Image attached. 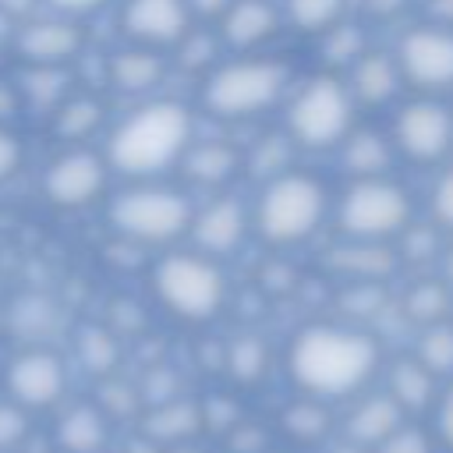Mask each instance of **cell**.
<instances>
[{"mask_svg":"<svg viewBox=\"0 0 453 453\" xmlns=\"http://www.w3.org/2000/svg\"><path fill=\"white\" fill-rule=\"evenodd\" d=\"M287 365L304 393L347 396L372 379L379 365V343L350 326H308L294 336Z\"/></svg>","mask_w":453,"mask_h":453,"instance_id":"6da1fadb","label":"cell"},{"mask_svg":"<svg viewBox=\"0 0 453 453\" xmlns=\"http://www.w3.org/2000/svg\"><path fill=\"white\" fill-rule=\"evenodd\" d=\"M195 131V117L188 106L173 103V99H152L138 110H131L110 134L106 142V166L134 177V180H149L170 166H177L180 152L188 149Z\"/></svg>","mask_w":453,"mask_h":453,"instance_id":"7a4b0ae2","label":"cell"},{"mask_svg":"<svg viewBox=\"0 0 453 453\" xmlns=\"http://www.w3.org/2000/svg\"><path fill=\"white\" fill-rule=\"evenodd\" d=\"M329 212V191L315 173L304 170H283L269 180H262V191L251 209V230L273 244L290 248L308 241Z\"/></svg>","mask_w":453,"mask_h":453,"instance_id":"3957f363","label":"cell"},{"mask_svg":"<svg viewBox=\"0 0 453 453\" xmlns=\"http://www.w3.org/2000/svg\"><path fill=\"white\" fill-rule=\"evenodd\" d=\"M290 85V67L276 57H241L216 64L202 81V110L219 120H248L273 110Z\"/></svg>","mask_w":453,"mask_h":453,"instance_id":"277c9868","label":"cell"},{"mask_svg":"<svg viewBox=\"0 0 453 453\" xmlns=\"http://www.w3.org/2000/svg\"><path fill=\"white\" fill-rule=\"evenodd\" d=\"M354 99L333 74H315L294 88L283 110V134L311 152L336 149L354 127Z\"/></svg>","mask_w":453,"mask_h":453,"instance_id":"5b68a950","label":"cell"},{"mask_svg":"<svg viewBox=\"0 0 453 453\" xmlns=\"http://www.w3.org/2000/svg\"><path fill=\"white\" fill-rule=\"evenodd\" d=\"M152 290L166 311L184 322H209L226 301V276L216 258L198 251L163 255L152 269Z\"/></svg>","mask_w":453,"mask_h":453,"instance_id":"8992f818","label":"cell"},{"mask_svg":"<svg viewBox=\"0 0 453 453\" xmlns=\"http://www.w3.org/2000/svg\"><path fill=\"white\" fill-rule=\"evenodd\" d=\"M414 219V198L393 177L350 180L336 202V230L347 241H396V234Z\"/></svg>","mask_w":453,"mask_h":453,"instance_id":"52a82bcc","label":"cell"},{"mask_svg":"<svg viewBox=\"0 0 453 453\" xmlns=\"http://www.w3.org/2000/svg\"><path fill=\"white\" fill-rule=\"evenodd\" d=\"M191 212L195 205L184 191L142 180L113 195L110 226L131 244H170L188 234Z\"/></svg>","mask_w":453,"mask_h":453,"instance_id":"ba28073f","label":"cell"},{"mask_svg":"<svg viewBox=\"0 0 453 453\" xmlns=\"http://www.w3.org/2000/svg\"><path fill=\"white\" fill-rule=\"evenodd\" d=\"M389 142L411 163H421V166L442 163L453 149V110L432 96L411 99L396 110Z\"/></svg>","mask_w":453,"mask_h":453,"instance_id":"9c48e42d","label":"cell"},{"mask_svg":"<svg viewBox=\"0 0 453 453\" xmlns=\"http://www.w3.org/2000/svg\"><path fill=\"white\" fill-rule=\"evenodd\" d=\"M4 393H7V400L25 407L28 414L57 407L67 393L64 357L57 350L42 347V343H32V347L18 350L4 368Z\"/></svg>","mask_w":453,"mask_h":453,"instance_id":"30bf717a","label":"cell"},{"mask_svg":"<svg viewBox=\"0 0 453 453\" xmlns=\"http://www.w3.org/2000/svg\"><path fill=\"white\" fill-rule=\"evenodd\" d=\"M400 78L421 92L453 88V32L449 25H414L400 35L393 53Z\"/></svg>","mask_w":453,"mask_h":453,"instance_id":"8fae6325","label":"cell"},{"mask_svg":"<svg viewBox=\"0 0 453 453\" xmlns=\"http://www.w3.org/2000/svg\"><path fill=\"white\" fill-rule=\"evenodd\" d=\"M110 166L92 149H67L42 170V195L57 209H85L106 191Z\"/></svg>","mask_w":453,"mask_h":453,"instance_id":"7c38bea8","label":"cell"},{"mask_svg":"<svg viewBox=\"0 0 453 453\" xmlns=\"http://www.w3.org/2000/svg\"><path fill=\"white\" fill-rule=\"evenodd\" d=\"M248 230H251V212L234 195H219L205 202L202 209L191 212V223H188V237L195 241V251L209 258H223L237 251Z\"/></svg>","mask_w":453,"mask_h":453,"instance_id":"4fadbf2b","label":"cell"},{"mask_svg":"<svg viewBox=\"0 0 453 453\" xmlns=\"http://www.w3.org/2000/svg\"><path fill=\"white\" fill-rule=\"evenodd\" d=\"M120 28L138 46H177L191 28V11L184 0H127L120 11Z\"/></svg>","mask_w":453,"mask_h":453,"instance_id":"5bb4252c","label":"cell"},{"mask_svg":"<svg viewBox=\"0 0 453 453\" xmlns=\"http://www.w3.org/2000/svg\"><path fill=\"white\" fill-rule=\"evenodd\" d=\"M14 46L28 67H64L74 60L85 46V28L74 18H35L25 28H18Z\"/></svg>","mask_w":453,"mask_h":453,"instance_id":"9a60e30c","label":"cell"},{"mask_svg":"<svg viewBox=\"0 0 453 453\" xmlns=\"http://www.w3.org/2000/svg\"><path fill=\"white\" fill-rule=\"evenodd\" d=\"M280 7L273 0H234L223 14H219V42L234 53H248L265 46L276 32H280Z\"/></svg>","mask_w":453,"mask_h":453,"instance_id":"2e32d148","label":"cell"},{"mask_svg":"<svg viewBox=\"0 0 453 453\" xmlns=\"http://www.w3.org/2000/svg\"><path fill=\"white\" fill-rule=\"evenodd\" d=\"M180 173L198 184V188H223L244 170V152L223 138H205V142H188V149L177 159Z\"/></svg>","mask_w":453,"mask_h":453,"instance_id":"e0dca14e","label":"cell"},{"mask_svg":"<svg viewBox=\"0 0 453 453\" xmlns=\"http://www.w3.org/2000/svg\"><path fill=\"white\" fill-rule=\"evenodd\" d=\"M403 78L393 60V53L382 50H365L350 67H347V92L354 106H386L396 99Z\"/></svg>","mask_w":453,"mask_h":453,"instance_id":"ac0fdd59","label":"cell"},{"mask_svg":"<svg viewBox=\"0 0 453 453\" xmlns=\"http://www.w3.org/2000/svg\"><path fill=\"white\" fill-rule=\"evenodd\" d=\"M326 265L350 283H382L396 273L400 258H396V248H389L382 241H347L343 237V244L326 255Z\"/></svg>","mask_w":453,"mask_h":453,"instance_id":"d6986e66","label":"cell"},{"mask_svg":"<svg viewBox=\"0 0 453 453\" xmlns=\"http://www.w3.org/2000/svg\"><path fill=\"white\" fill-rule=\"evenodd\" d=\"M340 149V163L350 173V180L361 177H389V166L396 159V149L389 142V134L375 131V127H350L347 138L336 145Z\"/></svg>","mask_w":453,"mask_h":453,"instance_id":"ffe728a7","label":"cell"},{"mask_svg":"<svg viewBox=\"0 0 453 453\" xmlns=\"http://www.w3.org/2000/svg\"><path fill=\"white\" fill-rule=\"evenodd\" d=\"M110 439V418L96 403H74L57 418L53 442L60 453H103Z\"/></svg>","mask_w":453,"mask_h":453,"instance_id":"44dd1931","label":"cell"},{"mask_svg":"<svg viewBox=\"0 0 453 453\" xmlns=\"http://www.w3.org/2000/svg\"><path fill=\"white\" fill-rule=\"evenodd\" d=\"M110 81L120 88V92H131V96H142V92H152L163 78H166V57L152 46H124L110 57Z\"/></svg>","mask_w":453,"mask_h":453,"instance_id":"7402d4cb","label":"cell"},{"mask_svg":"<svg viewBox=\"0 0 453 453\" xmlns=\"http://www.w3.org/2000/svg\"><path fill=\"white\" fill-rule=\"evenodd\" d=\"M202 428V407L180 396H170L163 403H156L145 418H142V435L152 439L156 446L166 442H188L195 432Z\"/></svg>","mask_w":453,"mask_h":453,"instance_id":"603a6c76","label":"cell"},{"mask_svg":"<svg viewBox=\"0 0 453 453\" xmlns=\"http://www.w3.org/2000/svg\"><path fill=\"white\" fill-rule=\"evenodd\" d=\"M400 407L396 400L386 396H368L354 407V414L347 418V439L357 446H379L386 435H393L400 428Z\"/></svg>","mask_w":453,"mask_h":453,"instance_id":"cb8c5ba5","label":"cell"},{"mask_svg":"<svg viewBox=\"0 0 453 453\" xmlns=\"http://www.w3.org/2000/svg\"><path fill=\"white\" fill-rule=\"evenodd\" d=\"M389 396L400 411H421L435 396V375L418 357H403L389 368Z\"/></svg>","mask_w":453,"mask_h":453,"instance_id":"d4e9b609","label":"cell"},{"mask_svg":"<svg viewBox=\"0 0 453 453\" xmlns=\"http://www.w3.org/2000/svg\"><path fill=\"white\" fill-rule=\"evenodd\" d=\"M103 124V103L92 99V96H71V99H60L57 103V113H53V131L71 145V142H85L99 131Z\"/></svg>","mask_w":453,"mask_h":453,"instance_id":"484cf974","label":"cell"},{"mask_svg":"<svg viewBox=\"0 0 453 453\" xmlns=\"http://www.w3.org/2000/svg\"><path fill=\"white\" fill-rule=\"evenodd\" d=\"M449 311H453V290L442 280H418L403 294V315L411 322H418L421 329L435 326V322H446Z\"/></svg>","mask_w":453,"mask_h":453,"instance_id":"4316f807","label":"cell"},{"mask_svg":"<svg viewBox=\"0 0 453 453\" xmlns=\"http://www.w3.org/2000/svg\"><path fill=\"white\" fill-rule=\"evenodd\" d=\"M74 350H78V361L92 375H110L120 361V343H117L113 329H106V326H81L74 336Z\"/></svg>","mask_w":453,"mask_h":453,"instance_id":"83f0119b","label":"cell"},{"mask_svg":"<svg viewBox=\"0 0 453 453\" xmlns=\"http://www.w3.org/2000/svg\"><path fill=\"white\" fill-rule=\"evenodd\" d=\"M347 0H283V18L290 28L304 32V35H322L326 28H333L336 21H343Z\"/></svg>","mask_w":453,"mask_h":453,"instance_id":"f1b7e54d","label":"cell"},{"mask_svg":"<svg viewBox=\"0 0 453 453\" xmlns=\"http://www.w3.org/2000/svg\"><path fill=\"white\" fill-rule=\"evenodd\" d=\"M223 368L237 379V382H244V386H251V382H258L265 372H269V347H265V340L262 336H237L226 350H223Z\"/></svg>","mask_w":453,"mask_h":453,"instance_id":"f546056e","label":"cell"},{"mask_svg":"<svg viewBox=\"0 0 453 453\" xmlns=\"http://www.w3.org/2000/svg\"><path fill=\"white\" fill-rule=\"evenodd\" d=\"M57 326V304L42 294H21L11 304V329H18V336L42 343V336Z\"/></svg>","mask_w":453,"mask_h":453,"instance_id":"4dcf8cb0","label":"cell"},{"mask_svg":"<svg viewBox=\"0 0 453 453\" xmlns=\"http://www.w3.org/2000/svg\"><path fill=\"white\" fill-rule=\"evenodd\" d=\"M290 149H294V142H290L283 131H280V134H265V138L255 142L251 152H244V170H248L251 177L269 180V177L290 170Z\"/></svg>","mask_w":453,"mask_h":453,"instance_id":"1f68e13d","label":"cell"},{"mask_svg":"<svg viewBox=\"0 0 453 453\" xmlns=\"http://www.w3.org/2000/svg\"><path fill=\"white\" fill-rule=\"evenodd\" d=\"M280 425L297 442H319L329 432V411L322 403H315V400H297V403H290L283 411Z\"/></svg>","mask_w":453,"mask_h":453,"instance_id":"d6a6232c","label":"cell"},{"mask_svg":"<svg viewBox=\"0 0 453 453\" xmlns=\"http://www.w3.org/2000/svg\"><path fill=\"white\" fill-rule=\"evenodd\" d=\"M365 50H368L365 28H361V25H354V21H336L333 28H326V32H322V57H326L329 64L350 67Z\"/></svg>","mask_w":453,"mask_h":453,"instance_id":"836d02e7","label":"cell"},{"mask_svg":"<svg viewBox=\"0 0 453 453\" xmlns=\"http://www.w3.org/2000/svg\"><path fill=\"white\" fill-rule=\"evenodd\" d=\"M418 361H421L432 375L453 372V326H449V322H435V326H425V329H421Z\"/></svg>","mask_w":453,"mask_h":453,"instance_id":"e575fe53","label":"cell"},{"mask_svg":"<svg viewBox=\"0 0 453 453\" xmlns=\"http://www.w3.org/2000/svg\"><path fill=\"white\" fill-rule=\"evenodd\" d=\"M396 258H407V262H428L439 255L442 248V237H439V226L435 223H407L400 234H396Z\"/></svg>","mask_w":453,"mask_h":453,"instance_id":"d590c367","label":"cell"},{"mask_svg":"<svg viewBox=\"0 0 453 453\" xmlns=\"http://www.w3.org/2000/svg\"><path fill=\"white\" fill-rule=\"evenodd\" d=\"M219 35H212V32H195V28H188V35L177 42V60L184 64V67H191V71H212L216 67V53H219Z\"/></svg>","mask_w":453,"mask_h":453,"instance_id":"8d00e7d4","label":"cell"},{"mask_svg":"<svg viewBox=\"0 0 453 453\" xmlns=\"http://www.w3.org/2000/svg\"><path fill=\"white\" fill-rule=\"evenodd\" d=\"M64 71L60 67H28V74H25V92H28V99L32 103H46V106H57L60 99H67L64 96Z\"/></svg>","mask_w":453,"mask_h":453,"instance_id":"74e56055","label":"cell"},{"mask_svg":"<svg viewBox=\"0 0 453 453\" xmlns=\"http://www.w3.org/2000/svg\"><path fill=\"white\" fill-rule=\"evenodd\" d=\"M28 439V411L14 400H0V453H18Z\"/></svg>","mask_w":453,"mask_h":453,"instance_id":"f35d334b","label":"cell"},{"mask_svg":"<svg viewBox=\"0 0 453 453\" xmlns=\"http://www.w3.org/2000/svg\"><path fill=\"white\" fill-rule=\"evenodd\" d=\"M138 389L134 386H127V382H117V379H106L103 382V389H99V411L106 414V418H120V414H134L138 411Z\"/></svg>","mask_w":453,"mask_h":453,"instance_id":"ab89813d","label":"cell"},{"mask_svg":"<svg viewBox=\"0 0 453 453\" xmlns=\"http://www.w3.org/2000/svg\"><path fill=\"white\" fill-rule=\"evenodd\" d=\"M428 209H432V223H435L439 230H449V234H453V166L442 170L439 180L432 184Z\"/></svg>","mask_w":453,"mask_h":453,"instance_id":"60d3db41","label":"cell"},{"mask_svg":"<svg viewBox=\"0 0 453 453\" xmlns=\"http://www.w3.org/2000/svg\"><path fill=\"white\" fill-rule=\"evenodd\" d=\"M382 304H386L382 283H347L343 308H347L350 315H375Z\"/></svg>","mask_w":453,"mask_h":453,"instance_id":"b9f144b4","label":"cell"},{"mask_svg":"<svg viewBox=\"0 0 453 453\" xmlns=\"http://www.w3.org/2000/svg\"><path fill=\"white\" fill-rule=\"evenodd\" d=\"M379 453H432L428 435L418 428H396L393 435H386L379 442Z\"/></svg>","mask_w":453,"mask_h":453,"instance_id":"7bdbcfd3","label":"cell"},{"mask_svg":"<svg viewBox=\"0 0 453 453\" xmlns=\"http://www.w3.org/2000/svg\"><path fill=\"white\" fill-rule=\"evenodd\" d=\"M21 159H25L21 138L0 124V184H4V180H11V177L21 170Z\"/></svg>","mask_w":453,"mask_h":453,"instance_id":"ee69618b","label":"cell"},{"mask_svg":"<svg viewBox=\"0 0 453 453\" xmlns=\"http://www.w3.org/2000/svg\"><path fill=\"white\" fill-rule=\"evenodd\" d=\"M42 4H50L57 14H64V18H81V14H92V11H99L103 4H110V0H42Z\"/></svg>","mask_w":453,"mask_h":453,"instance_id":"f6af8a7d","label":"cell"},{"mask_svg":"<svg viewBox=\"0 0 453 453\" xmlns=\"http://www.w3.org/2000/svg\"><path fill=\"white\" fill-rule=\"evenodd\" d=\"M230 446H234V453H258L265 446V432L262 428H237Z\"/></svg>","mask_w":453,"mask_h":453,"instance_id":"bcb514c9","label":"cell"},{"mask_svg":"<svg viewBox=\"0 0 453 453\" xmlns=\"http://www.w3.org/2000/svg\"><path fill=\"white\" fill-rule=\"evenodd\" d=\"M184 4H188L191 18H216V21H219V14H223L234 0H184Z\"/></svg>","mask_w":453,"mask_h":453,"instance_id":"7dc6e473","label":"cell"},{"mask_svg":"<svg viewBox=\"0 0 453 453\" xmlns=\"http://www.w3.org/2000/svg\"><path fill=\"white\" fill-rule=\"evenodd\" d=\"M439 432L453 446V386H449V393L442 396V407H439Z\"/></svg>","mask_w":453,"mask_h":453,"instance_id":"c3c4849f","label":"cell"},{"mask_svg":"<svg viewBox=\"0 0 453 453\" xmlns=\"http://www.w3.org/2000/svg\"><path fill=\"white\" fill-rule=\"evenodd\" d=\"M35 7H39V0H0V11H4L11 21H18V18H28Z\"/></svg>","mask_w":453,"mask_h":453,"instance_id":"681fc988","label":"cell"},{"mask_svg":"<svg viewBox=\"0 0 453 453\" xmlns=\"http://www.w3.org/2000/svg\"><path fill=\"white\" fill-rule=\"evenodd\" d=\"M403 4H407V0H365V11L375 14V18H389V14H396Z\"/></svg>","mask_w":453,"mask_h":453,"instance_id":"f907efd6","label":"cell"},{"mask_svg":"<svg viewBox=\"0 0 453 453\" xmlns=\"http://www.w3.org/2000/svg\"><path fill=\"white\" fill-rule=\"evenodd\" d=\"M428 14L435 25H453V0H428Z\"/></svg>","mask_w":453,"mask_h":453,"instance_id":"816d5d0a","label":"cell"},{"mask_svg":"<svg viewBox=\"0 0 453 453\" xmlns=\"http://www.w3.org/2000/svg\"><path fill=\"white\" fill-rule=\"evenodd\" d=\"M127 453H159V446H156L152 439H145V435H138V439H131V446H127Z\"/></svg>","mask_w":453,"mask_h":453,"instance_id":"f5cc1de1","label":"cell"},{"mask_svg":"<svg viewBox=\"0 0 453 453\" xmlns=\"http://www.w3.org/2000/svg\"><path fill=\"white\" fill-rule=\"evenodd\" d=\"M442 283L453 290V244H449V251H446V258H442Z\"/></svg>","mask_w":453,"mask_h":453,"instance_id":"db71d44e","label":"cell"}]
</instances>
